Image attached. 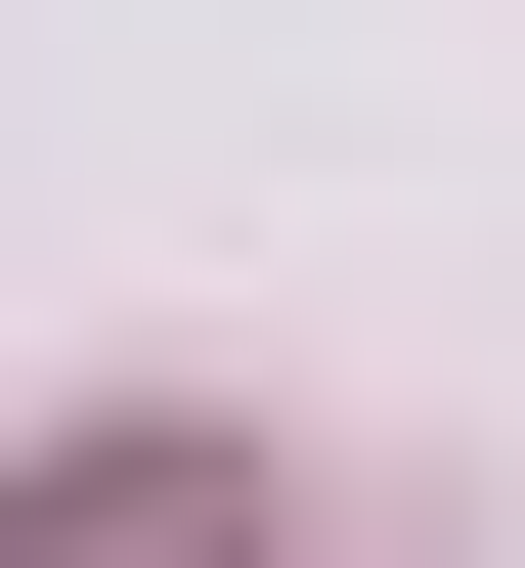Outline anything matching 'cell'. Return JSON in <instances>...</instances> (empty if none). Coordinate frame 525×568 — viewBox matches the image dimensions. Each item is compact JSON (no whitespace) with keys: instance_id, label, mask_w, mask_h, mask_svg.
<instances>
[{"instance_id":"1","label":"cell","mask_w":525,"mask_h":568,"mask_svg":"<svg viewBox=\"0 0 525 568\" xmlns=\"http://www.w3.org/2000/svg\"><path fill=\"white\" fill-rule=\"evenodd\" d=\"M263 481H220V437H88V481H0V568H220Z\"/></svg>"}]
</instances>
